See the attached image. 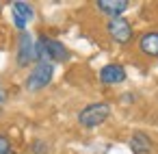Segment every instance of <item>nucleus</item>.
Returning a JSON list of instances; mask_svg holds the SVG:
<instances>
[{
  "instance_id": "f257e3e1",
  "label": "nucleus",
  "mask_w": 158,
  "mask_h": 154,
  "mask_svg": "<svg viewBox=\"0 0 158 154\" xmlns=\"http://www.w3.org/2000/svg\"><path fill=\"white\" fill-rule=\"evenodd\" d=\"M35 57H37V63L41 61H50V63H63L69 59V50L56 41V39H50V37H39L37 44H35Z\"/></svg>"
},
{
  "instance_id": "f03ea898",
  "label": "nucleus",
  "mask_w": 158,
  "mask_h": 154,
  "mask_svg": "<svg viewBox=\"0 0 158 154\" xmlns=\"http://www.w3.org/2000/svg\"><path fill=\"white\" fill-rule=\"evenodd\" d=\"M110 115V106L106 102H93L87 104L80 113H78V124L82 128H95L100 124H104Z\"/></svg>"
},
{
  "instance_id": "7ed1b4c3",
  "label": "nucleus",
  "mask_w": 158,
  "mask_h": 154,
  "mask_svg": "<svg viewBox=\"0 0 158 154\" xmlns=\"http://www.w3.org/2000/svg\"><path fill=\"white\" fill-rule=\"evenodd\" d=\"M52 76H54V63L41 61V63H37V65L33 67V72L28 74V78H26V89H28V91H39V89H44L46 85H50Z\"/></svg>"
},
{
  "instance_id": "20e7f679",
  "label": "nucleus",
  "mask_w": 158,
  "mask_h": 154,
  "mask_svg": "<svg viewBox=\"0 0 158 154\" xmlns=\"http://www.w3.org/2000/svg\"><path fill=\"white\" fill-rule=\"evenodd\" d=\"M106 33L110 35L113 41L117 44H128L132 39V26L126 18H115V20H108L106 24Z\"/></svg>"
},
{
  "instance_id": "39448f33",
  "label": "nucleus",
  "mask_w": 158,
  "mask_h": 154,
  "mask_svg": "<svg viewBox=\"0 0 158 154\" xmlns=\"http://www.w3.org/2000/svg\"><path fill=\"white\" fill-rule=\"evenodd\" d=\"M33 61H37V57H35V44H33V37L24 31V33H20V39H18V65L26 67Z\"/></svg>"
},
{
  "instance_id": "423d86ee",
  "label": "nucleus",
  "mask_w": 158,
  "mask_h": 154,
  "mask_svg": "<svg viewBox=\"0 0 158 154\" xmlns=\"http://www.w3.org/2000/svg\"><path fill=\"white\" fill-rule=\"evenodd\" d=\"M126 80V70L119 63H108L100 70V83L102 85H119Z\"/></svg>"
},
{
  "instance_id": "0eeeda50",
  "label": "nucleus",
  "mask_w": 158,
  "mask_h": 154,
  "mask_svg": "<svg viewBox=\"0 0 158 154\" xmlns=\"http://www.w3.org/2000/svg\"><path fill=\"white\" fill-rule=\"evenodd\" d=\"M95 7L104 15H108L110 20H115V18H121V13L130 7V2H126V0H98Z\"/></svg>"
},
{
  "instance_id": "6e6552de",
  "label": "nucleus",
  "mask_w": 158,
  "mask_h": 154,
  "mask_svg": "<svg viewBox=\"0 0 158 154\" xmlns=\"http://www.w3.org/2000/svg\"><path fill=\"white\" fill-rule=\"evenodd\" d=\"M11 11H13V22H15V26L24 33L26 24L33 20V7H31L28 2H13V5H11Z\"/></svg>"
},
{
  "instance_id": "1a4fd4ad",
  "label": "nucleus",
  "mask_w": 158,
  "mask_h": 154,
  "mask_svg": "<svg viewBox=\"0 0 158 154\" xmlns=\"http://www.w3.org/2000/svg\"><path fill=\"white\" fill-rule=\"evenodd\" d=\"M139 50L145 57L158 59V31H149L139 39Z\"/></svg>"
},
{
  "instance_id": "9d476101",
  "label": "nucleus",
  "mask_w": 158,
  "mask_h": 154,
  "mask_svg": "<svg viewBox=\"0 0 158 154\" xmlns=\"http://www.w3.org/2000/svg\"><path fill=\"white\" fill-rule=\"evenodd\" d=\"M130 150L134 154H149L152 152V141L145 132H134L130 139Z\"/></svg>"
},
{
  "instance_id": "9b49d317",
  "label": "nucleus",
  "mask_w": 158,
  "mask_h": 154,
  "mask_svg": "<svg viewBox=\"0 0 158 154\" xmlns=\"http://www.w3.org/2000/svg\"><path fill=\"white\" fill-rule=\"evenodd\" d=\"M0 154H11V141L2 132H0Z\"/></svg>"
},
{
  "instance_id": "f8f14e48",
  "label": "nucleus",
  "mask_w": 158,
  "mask_h": 154,
  "mask_svg": "<svg viewBox=\"0 0 158 154\" xmlns=\"http://www.w3.org/2000/svg\"><path fill=\"white\" fill-rule=\"evenodd\" d=\"M33 150H35V154H46V152H48V145H46L44 141H35V143H33Z\"/></svg>"
},
{
  "instance_id": "ddd939ff",
  "label": "nucleus",
  "mask_w": 158,
  "mask_h": 154,
  "mask_svg": "<svg viewBox=\"0 0 158 154\" xmlns=\"http://www.w3.org/2000/svg\"><path fill=\"white\" fill-rule=\"evenodd\" d=\"M2 102H5V93L0 91V106H2Z\"/></svg>"
},
{
  "instance_id": "4468645a",
  "label": "nucleus",
  "mask_w": 158,
  "mask_h": 154,
  "mask_svg": "<svg viewBox=\"0 0 158 154\" xmlns=\"http://www.w3.org/2000/svg\"><path fill=\"white\" fill-rule=\"evenodd\" d=\"M0 9H2V2H0Z\"/></svg>"
},
{
  "instance_id": "2eb2a0df",
  "label": "nucleus",
  "mask_w": 158,
  "mask_h": 154,
  "mask_svg": "<svg viewBox=\"0 0 158 154\" xmlns=\"http://www.w3.org/2000/svg\"><path fill=\"white\" fill-rule=\"evenodd\" d=\"M0 111H2V106H0Z\"/></svg>"
},
{
  "instance_id": "dca6fc26",
  "label": "nucleus",
  "mask_w": 158,
  "mask_h": 154,
  "mask_svg": "<svg viewBox=\"0 0 158 154\" xmlns=\"http://www.w3.org/2000/svg\"><path fill=\"white\" fill-rule=\"evenodd\" d=\"M11 154H13V152H11Z\"/></svg>"
}]
</instances>
